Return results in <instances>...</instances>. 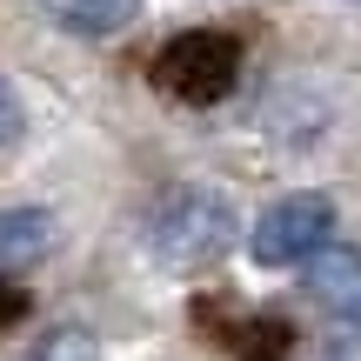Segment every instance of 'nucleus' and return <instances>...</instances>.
<instances>
[{"instance_id":"obj_1","label":"nucleus","mask_w":361,"mask_h":361,"mask_svg":"<svg viewBox=\"0 0 361 361\" xmlns=\"http://www.w3.org/2000/svg\"><path fill=\"white\" fill-rule=\"evenodd\" d=\"M234 234H241V221H234V201L221 188H174L147 214L141 241L168 274H201L234 247Z\"/></svg>"},{"instance_id":"obj_2","label":"nucleus","mask_w":361,"mask_h":361,"mask_svg":"<svg viewBox=\"0 0 361 361\" xmlns=\"http://www.w3.org/2000/svg\"><path fill=\"white\" fill-rule=\"evenodd\" d=\"M234 74H241V40L214 34V27H194V34H180V40H168V47L154 54L161 94H174V101H188V107L228 101Z\"/></svg>"},{"instance_id":"obj_3","label":"nucleus","mask_w":361,"mask_h":361,"mask_svg":"<svg viewBox=\"0 0 361 361\" xmlns=\"http://www.w3.org/2000/svg\"><path fill=\"white\" fill-rule=\"evenodd\" d=\"M328 234H335V207H328L322 194H281L274 207H261L247 247H255L261 268H295V261H308Z\"/></svg>"},{"instance_id":"obj_4","label":"nucleus","mask_w":361,"mask_h":361,"mask_svg":"<svg viewBox=\"0 0 361 361\" xmlns=\"http://www.w3.org/2000/svg\"><path fill=\"white\" fill-rule=\"evenodd\" d=\"M308 295L335 322H361V247H314L308 255Z\"/></svg>"},{"instance_id":"obj_5","label":"nucleus","mask_w":361,"mask_h":361,"mask_svg":"<svg viewBox=\"0 0 361 361\" xmlns=\"http://www.w3.org/2000/svg\"><path fill=\"white\" fill-rule=\"evenodd\" d=\"M61 221L47 207H0V268H34L40 255H54Z\"/></svg>"},{"instance_id":"obj_6","label":"nucleus","mask_w":361,"mask_h":361,"mask_svg":"<svg viewBox=\"0 0 361 361\" xmlns=\"http://www.w3.org/2000/svg\"><path fill=\"white\" fill-rule=\"evenodd\" d=\"M47 20H61L67 34H87V40H101V34H121V27H134L141 20V0H34Z\"/></svg>"},{"instance_id":"obj_7","label":"nucleus","mask_w":361,"mask_h":361,"mask_svg":"<svg viewBox=\"0 0 361 361\" xmlns=\"http://www.w3.org/2000/svg\"><path fill=\"white\" fill-rule=\"evenodd\" d=\"M27 361H101V341L87 335V328H54V335H40Z\"/></svg>"},{"instance_id":"obj_8","label":"nucleus","mask_w":361,"mask_h":361,"mask_svg":"<svg viewBox=\"0 0 361 361\" xmlns=\"http://www.w3.org/2000/svg\"><path fill=\"white\" fill-rule=\"evenodd\" d=\"M308 361H361V322H341L335 335H322Z\"/></svg>"},{"instance_id":"obj_9","label":"nucleus","mask_w":361,"mask_h":361,"mask_svg":"<svg viewBox=\"0 0 361 361\" xmlns=\"http://www.w3.org/2000/svg\"><path fill=\"white\" fill-rule=\"evenodd\" d=\"M20 134H27V107L13 94V80L0 74V147H20Z\"/></svg>"},{"instance_id":"obj_10","label":"nucleus","mask_w":361,"mask_h":361,"mask_svg":"<svg viewBox=\"0 0 361 361\" xmlns=\"http://www.w3.org/2000/svg\"><path fill=\"white\" fill-rule=\"evenodd\" d=\"M20 308H27V301H20V288H0V328H7Z\"/></svg>"}]
</instances>
